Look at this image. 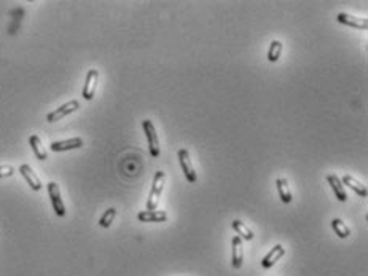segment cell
<instances>
[{
	"mask_svg": "<svg viewBox=\"0 0 368 276\" xmlns=\"http://www.w3.org/2000/svg\"><path fill=\"white\" fill-rule=\"evenodd\" d=\"M336 21L339 24L354 27V29H358V31H366L368 29L366 18H358V16H354V15H349V13H338L336 15Z\"/></svg>",
	"mask_w": 368,
	"mask_h": 276,
	"instance_id": "cell-6",
	"label": "cell"
},
{
	"mask_svg": "<svg viewBox=\"0 0 368 276\" xmlns=\"http://www.w3.org/2000/svg\"><path fill=\"white\" fill-rule=\"evenodd\" d=\"M20 172H21V176L26 179L27 186H31L32 190L39 192L42 189V182H40L39 176H37V174L34 172V169L29 166V164H21V166H20Z\"/></svg>",
	"mask_w": 368,
	"mask_h": 276,
	"instance_id": "cell-11",
	"label": "cell"
},
{
	"mask_svg": "<svg viewBox=\"0 0 368 276\" xmlns=\"http://www.w3.org/2000/svg\"><path fill=\"white\" fill-rule=\"evenodd\" d=\"M98 80H99V72L96 69L88 70L86 78H84L83 91H81L83 98L86 101H91L94 98V93H96V88H98Z\"/></svg>",
	"mask_w": 368,
	"mask_h": 276,
	"instance_id": "cell-7",
	"label": "cell"
},
{
	"mask_svg": "<svg viewBox=\"0 0 368 276\" xmlns=\"http://www.w3.org/2000/svg\"><path fill=\"white\" fill-rule=\"evenodd\" d=\"M80 147H83V139H81V137H70V139H65V141L53 142L50 145V149L53 152H65V150L80 149Z\"/></svg>",
	"mask_w": 368,
	"mask_h": 276,
	"instance_id": "cell-10",
	"label": "cell"
},
{
	"mask_svg": "<svg viewBox=\"0 0 368 276\" xmlns=\"http://www.w3.org/2000/svg\"><path fill=\"white\" fill-rule=\"evenodd\" d=\"M281 53H282V42L272 40L271 45H269V50H268V61L269 62H276L281 58Z\"/></svg>",
	"mask_w": 368,
	"mask_h": 276,
	"instance_id": "cell-19",
	"label": "cell"
},
{
	"mask_svg": "<svg viewBox=\"0 0 368 276\" xmlns=\"http://www.w3.org/2000/svg\"><path fill=\"white\" fill-rule=\"evenodd\" d=\"M231 246H233L231 265H233V268L239 270L241 266H242V260H244V247H242V240H241L238 235L233 236Z\"/></svg>",
	"mask_w": 368,
	"mask_h": 276,
	"instance_id": "cell-8",
	"label": "cell"
},
{
	"mask_svg": "<svg viewBox=\"0 0 368 276\" xmlns=\"http://www.w3.org/2000/svg\"><path fill=\"white\" fill-rule=\"evenodd\" d=\"M327 182H328V186L332 187L335 197L341 201V203H344V201L347 200V193L344 190V186H343L341 179H339L336 174H327Z\"/></svg>",
	"mask_w": 368,
	"mask_h": 276,
	"instance_id": "cell-12",
	"label": "cell"
},
{
	"mask_svg": "<svg viewBox=\"0 0 368 276\" xmlns=\"http://www.w3.org/2000/svg\"><path fill=\"white\" fill-rule=\"evenodd\" d=\"M142 126H144V131L147 136L150 155H152L153 158H158L159 156V139H158V134H156V128H155L153 122L148 120V118L142 122Z\"/></svg>",
	"mask_w": 368,
	"mask_h": 276,
	"instance_id": "cell-2",
	"label": "cell"
},
{
	"mask_svg": "<svg viewBox=\"0 0 368 276\" xmlns=\"http://www.w3.org/2000/svg\"><path fill=\"white\" fill-rule=\"evenodd\" d=\"M284 255H286L284 246H282V244H276V246L272 247V249H271L265 257H263V260H261V268H265V270L271 268V266L274 265L276 262H279L281 257H284Z\"/></svg>",
	"mask_w": 368,
	"mask_h": 276,
	"instance_id": "cell-9",
	"label": "cell"
},
{
	"mask_svg": "<svg viewBox=\"0 0 368 276\" xmlns=\"http://www.w3.org/2000/svg\"><path fill=\"white\" fill-rule=\"evenodd\" d=\"M178 161H180V168L185 174V179L190 182V183H195L198 176H196V171L192 164V160H190V153H188L187 149H180L178 150Z\"/></svg>",
	"mask_w": 368,
	"mask_h": 276,
	"instance_id": "cell-5",
	"label": "cell"
},
{
	"mask_svg": "<svg viewBox=\"0 0 368 276\" xmlns=\"http://www.w3.org/2000/svg\"><path fill=\"white\" fill-rule=\"evenodd\" d=\"M15 174V169L13 166H8V164H5V166H0V177H10Z\"/></svg>",
	"mask_w": 368,
	"mask_h": 276,
	"instance_id": "cell-21",
	"label": "cell"
},
{
	"mask_svg": "<svg viewBox=\"0 0 368 276\" xmlns=\"http://www.w3.org/2000/svg\"><path fill=\"white\" fill-rule=\"evenodd\" d=\"M164 180H166V174L163 171H156L153 183H152V190L148 193V200H147V211H155L158 206V201L163 195V189H164Z\"/></svg>",
	"mask_w": 368,
	"mask_h": 276,
	"instance_id": "cell-1",
	"label": "cell"
},
{
	"mask_svg": "<svg viewBox=\"0 0 368 276\" xmlns=\"http://www.w3.org/2000/svg\"><path fill=\"white\" fill-rule=\"evenodd\" d=\"M231 225H233L234 232L238 233V236L241 238V240H247V241H252V240H253V233H252V230H249V227H245V224H242L241 220L234 219Z\"/></svg>",
	"mask_w": 368,
	"mask_h": 276,
	"instance_id": "cell-16",
	"label": "cell"
},
{
	"mask_svg": "<svg viewBox=\"0 0 368 276\" xmlns=\"http://www.w3.org/2000/svg\"><path fill=\"white\" fill-rule=\"evenodd\" d=\"M115 216H117V209L115 208H109L106 213H104V216L99 219V225L102 228H109L112 225V222H113V219H115Z\"/></svg>",
	"mask_w": 368,
	"mask_h": 276,
	"instance_id": "cell-20",
	"label": "cell"
},
{
	"mask_svg": "<svg viewBox=\"0 0 368 276\" xmlns=\"http://www.w3.org/2000/svg\"><path fill=\"white\" fill-rule=\"evenodd\" d=\"M78 109H80V103L77 99H72V101H69V103L62 104L61 107H58L56 110H53V112H50L48 115H46V122L48 123L59 122L64 117H67L69 114H73L75 110H78Z\"/></svg>",
	"mask_w": 368,
	"mask_h": 276,
	"instance_id": "cell-3",
	"label": "cell"
},
{
	"mask_svg": "<svg viewBox=\"0 0 368 276\" xmlns=\"http://www.w3.org/2000/svg\"><path fill=\"white\" fill-rule=\"evenodd\" d=\"M29 144H31V147H32V150H34V153H35V156L39 160H46V152H45V149H43V145H42V141H40V137L37 136V134H32L31 137H29Z\"/></svg>",
	"mask_w": 368,
	"mask_h": 276,
	"instance_id": "cell-17",
	"label": "cell"
},
{
	"mask_svg": "<svg viewBox=\"0 0 368 276\" xmlns=\"http://www.w3.org/2000/svg\"><path fill=\"white\" fill-rule=\"evenodd\" d=\"M341 182H343V186H347L351 190H354L358 197H362V198H366L368 195V192H366V187L363 186V183L358 182L355 177H352L351 174H344V176L341 177Z\"/></svg>",
	"mask_w": 368,
	"mask_h": 276,
	"instance_id": "cell-14",
	"label": "cell"
},
{
	"mask_svg": "<svg viewBox=\"0 0 368 276\" xmlns=\"http://www.w3.org/2000/svg\"><path fill=\"white\" fill-rule=\"evenodd\" d=\"M137 219L140 222H145V224H150V222H166L167 220V214L166 211H140L137 214Z\"/></svg>",
	"mask_w": 368,
	"mask_h": 276,
	"instance_id": "cell-13",
	"label": "cell"
},
{
	"mask_svg": "<svg viewBox=\"0 0 368 276\" xmlns=\"http://www.w3.org/2000/svg\"><path fill=\"white\" fill-rule=\"evenodd\" d=\"M48 195H50L51 205H53V211L56 213V216L64 217L65 216V206H64V201L61 198L59 186L56 182H50L48 183Z\"/></svg>",
	"mask_w": 368,
	"mask_h": 276,
	"instance_id": "cell-4",
	"label": "cell"
},
{
	"mask_svg": "<svg viewBox=\"0 0 368 276\" xmlns=\"http://www.w3.org/2000/svg\"><path fill=\"white\" fill-rule=\"evenodd\" d=\"M276 187H278V192H279V197L282 200V203L289 205L292 201V192L289 189V180L286 177H279L276 180Z\"/></svg>",
	"mask_w": 368,
	"mask_h": 276,
	"instance_id": "cell-15",
	"label": "cell"
},
{
	"mask_svg": "<svg viewBox=\"0 0 368 276\" xmlns=\"http://www.w3.org/2000/svg\"><path fill=\"white\" fill-rule=\"evenodd\" d=\"M332 228H333V232L339 236V238H347V236H351V228H349L341 219H333L332 220Z\"/></svg>",
	"mask_w": 368,
	"mask_h": 276,
	"instance_id": "cell-18",
	"label": "cell"
}]
</instances>
